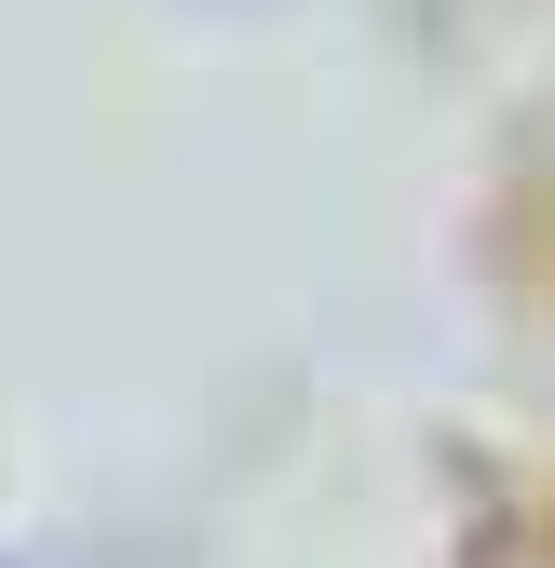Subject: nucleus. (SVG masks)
I'll return each mask as SVG.
<instances>
[]
</instances>
